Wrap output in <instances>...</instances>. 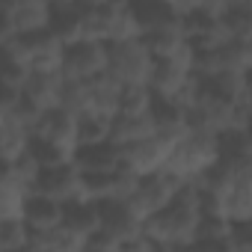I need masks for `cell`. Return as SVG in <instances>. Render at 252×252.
I'll return each instance as SVG.
<instances>
[{
  "label": "cell",
  "instance_id": "cell-16",
  "mask_svg": "<svg viewBox=\"0 0 252 252\" xmlns=\"http://www.w3.org/2000/svg\"><path fill=\"white\" fill-rule=\"evenodd\" d=\"M143 45L149 48L152 57H169L175 51H181L187 42V33H184V24L181 18L178 21H169V24H160V27H152L143 33Z\"/></svg>",
  "mask_w": 252,
  "mask_h": 252
},
{
  "label": "cell",
  "instance_id": "cell-27",
  "mask_svg": "<svg viewBox=\"0 0 252 252\" xmlns=\"http://www.w3.org/2000/svg\"><path fill=\"white\" fill-rule=\"evenodd\" d=\"M155 104V92L149 86H122L119 92V113H146Z\"/></svg>",
  "mask_w": 252,
  "mask_h": 252
},
{
  "label": "cell",
  "instance_id": "cell-9",
  "mask_svg": "<svg viewBox=\"0 0 252 252\" xmlns=\"http://www.w3.org/2000/svg\"><path fill=\"white\" fill-rule=\"evenodd\" d=\"M101 205V228L119 237V243L131 240L143 231V217L131 208L128 199H104Z\"/></svg>",
  "mask_w": 252,
  "mask_h": 252
},
{
  "label": "cell",
  "instance_id": "cell-23",
  "mask_svg": "<svg viewBox=\"0 0 252 252\" xmlns=\"http://www.w3.org/2000/svg\"><path fill=\"white\" fill-rule=\"evenodd\" d=\"M30 74V65L15 54V48L6 42V45H0V86H6V89H21L24 77Z\"/></svg>",
  "mask_w": 252,
  "mask_h": 252
},
{
  "label": "cell",
  "instance_id": "cell-19",
  "mask_svg": "<svg viewBox=\"0 0 252 252\" xmlns=\"http://www.w3.org/2000/svg\"><path fill=\"white\" fill-rule=\"evenodd\" d=\"M128 39H143V24H140L134 6H131V3L110 6V18H107V45H113V42H128Z\"/></svg>",
  "mask_w": 252,
  "mask_h": 252
},
{
  "label": "cell",
  "instance_id": "cell-3",
  "mask_svg": "<svg viewBox=\"0 0 252 252\" xmlns=\"http://www.w3.org/2000/svg\"><path fill=\"white\" fill-rule=\"evenodd\" d=\"M155 57L143 45V39L113 42L107 45V74L119 86H149Z\"/></svg>",
  "mask_w": 252,
  "mask_h": 252
},
{
  "label": "cell",
  "instance_id": "cell-15",
  "mask_svg": "<svg viewBox=\"0 0 252 252\" xmlns=\"http://www.w3.org/2000/svg\"><path fill=\"white\" fill-rule=\"evenodd\" d=\"M21 220L27 222L30 231H48V228H54V225L63 222V202H54L48 196L30 193L27 202H24Z\"/></svg>",
  "mask_w": 252,
  "mask_h": 252
},
{
  "label": "cell",
  "instance_id": "cell-12",
  "mask_svg": "<svg viewBox=\"0 0 252 252\" xmlns=\"http://www.w3.org/2000/svg\"><path fill=\"white\" fill-rule=\"evenodd\" d=\"M36 137H45L51 143H60L65 149H77V116L71 110L54 107L48 113H42L39 125L33 128Z\"/></svg>",
  "mask_w": 252,
  "mask_h": 252
},
{
  "label": "cell",
  "instance_id": "cell-28",
  "mask_svg": "<svg viewBox=\"0 0 252 252\" xmlns=\"http://www.w3.org/2000/svg\"><path fill=\"white\" fill-rule=\"evenodd\" d=\"M12 36H15V27H12V21H9L6 9L0 6V45H6V42H9Z\"/></svg>",
  "mask_w": 252,
  "mask_h": 252
},
{
  "label": "cell",
  "instance_id": "cell-18",
  "mask_svg": "<svg viewBox=\"0 0 252 252\" xmlns=\"http://www.w3.org/2000/svg\"><path fill=\"white\" fill-rule=\"evenodd\" d=\"M119 92H122V86L107 71L98 74V77H92L89 80V113L113 119L119 113Z\"/></svg>",
  "mask_w": 252,
  "mask_h": 252
},
{
  "label": "cell",
  "instance_id": "cell-24",
  "mask_svg": "<svg viewBox=\"0 0 252 252\" xmlns=\"http://www.w3.org/2000/svg\"><path fill=\"white\" fill-rule=\"evenodd\" d=\"M57 107L71 110L74 116L89 113V80H71V77H63Z\"/></svg>",
  "mask_w": 252,
  "mask_h": 252
},
{
  "label": "cell",
  "instance_id": "cell-22",
  "mask_svg": "<svg viewBox=\"0 0 252 252\" xmlns=\"http://www.w3.org/2000/svg\"><path fill=\"white\" fill-rule=\"evenodd\" d=\"M27 152H30V155H33V160H36V163L45 169V166L71 163L77 149H65V146H60V143H51V140H45V137H36V134H30Z\"/></svg>",
  "mask_w": 252,
  "mask_h": 252
},
{
  "label": "cell",
  "instance_id": "cell-13",
  "mask_svg": "<svg viewBox=\"0 0 252 252\" xmlns=\"http://www.w3.org/2000/svg\"><path fill=\"white\" fill-rule=\"evenodd\" d=\"M152 134H155L152 110H146V113H116L110 119V143H116L119 149L131 146L137 140H146Z\"/></svg>",
  "mask_w": 252,
  "mask_h": 252
},
{
  "label": "cell",
  "instance_id": "cell-8",
  "mask_svg": "<svg viewBox=\"0 0 252 252\" xmlns=\"http://www.w3.org/2000/svg\"><path fill=\"white\" fill-rule=\"evenodd\" d=\"M104 71H107V45L104 42L83 39V42H74V45H68L63 51V65H60L63 77L92 80V77H98Z\"/></svg>",
  "mask_w": 252,
  "mask_h": 252
},
{
  "label": "cell",
  "instance_id": "cell-29",
  "mask_svg": "<svg viewBox=\"0 0 252 252\" xmlns=\"http://www.w3.org/2000/svg\"><path fill=\"white\" fill-rule=\"evenodd\" d=\"M3 119H6V110H3V107H0V125H3Z\"/></svg>",
  "mask_w": 252,
  "mask_h": 252
},
{
  "label": "cell",
  "instance_id": "cell-25",
  "mask_svg": "<svg viewBox=\"0 0 252 252\" xmlns=\"http://www.w3.org/2000/svg\"><path fill=\"white\" fill-rule=\"evenodd\" d=\"M110 140V119L95 116V113H83L77 116V149L80 146H95Z\"/></svg>",
  "mask_w": 252,
  "mask_h": 252
},
{
  "label": "cell",
  "instance_id": "cell-2",
  "mask_svg": "<svg viewBox=\"0 0 252 252\" xmlns=\"http://www.w3.org/2000/svg\"><path fill=\"white\" fill-rule=\"evenodd\" d=\"M217 160H220V140L211 137V134L187 131L172 146L166 172H172L181 184H199Z\"/></svg>",
  "mask_w": 252,
  "mask_h": 252
},
{
  "label": "cell",
  "instance_id": "cell-7",
  "mask_svg": "<svg viewBox=\"0 0 252 252\" xmlns=\"http://www.w3.org/2000/svg\"><path fill=\"white\" fill-rule=\"evenodd\" d=\"M30 193L48 196V199L65 205V202L83 199V175H80L74 160L71 163H60V166H45V169H39Z\"/></svg>",
  "mask_w": 252,
  "mask_h": 252
},
{
  "label": "cell",
  "instance_id": "cell-1",
  "mask_svg": "<svg viewBox=\"0 0 252 252\" xmlns=\"http://www.w3.org/2000/svg\"><path fill=\"white\" fill-rule=\"evenodd\" d=\"M202 225L199 193L196 184H181L175 199L143 220V234L155 243V249H193Z\"/></svg>",
  "mask_w": 252,
  "mask_h": 252
},
{
  "label": "cell",
  "instance_id": "cell-14",
  "mask_svg": "<svg viewBox=\"0 0 252 252\" xmlns=\"http://www.w3.org/2000/svg\"><path fill=\"white\" fill-rule=\"evenodd\" d=\"M74 163L80 172H113L116 166H122V149L110 140L95 146H80L74 152Z\"/></svg>",
  "mask_w": 252,
  "mask_h": 252
},
{
  "label": "cell",
  "instance_id": "cell-21",
  "mask_svg": "<svg viewBox=\"0 0 252 252\" xmlns=\"http://www.w3.org/2000/svg\"><path fill=\"white\" fill-rule=\"evenodd\" d=\"M220 15V24L225 30V39H243L252 42V3H228Z\"/></svg>",
  "mask_w": 252,
  "mask_h": 252
},
{
  "label": "cell",
  "instance_id": "cell-10",
  "mask_svg": "<svg viewBox=\"0 0 252 252\" xmlns=\"http://www.w3.org/2000/svg\"><path fill=\"white\" fill-rule=\"evenodd\" d=\"M6 9L15 33H33V30H48L51 21V0H0Z\"/></svg>",
  "mask_w": 252,
  "mask_h": 252
},
{
  "label": "cell",
  "instance_id": "cell-11",
  "mask_svg": "<svg viewBox=\"0 0 252 252\" xmlns=\"http://www.w3.org/2000/svg\"><path fill=\"white\" fill-rule=\"evenodd\" d=\"M60 86H63V74H54V71H30L21 83V98L27 104H33L36 110L48 113L57 107L60 101Z\"/></svg>",
  "mask_w": 252,
  "mask_h": 252
},
{
  "label": "cell",
  "instance_id": "cell-4",
  "mask_svg": "<svg viewBox=\"0 0 252 252\" xmlns=\"http://www.w3.org/2000/svg\"><path fill=\"white\" fill-rule=\"evenodd\" d=\"M190 77H193V48L184 45L169 57H155L149 89L155 92V98H172Z\"/></svg>",
  "mask_w": 252,
  "mask_h": 252
},
{
  "label": "cell",
  "instance_id": "cell-20",
  "mask_svg": "<svg viewBox=\"0 0 252 252\" xmlns=\"http://www.w3.org/2000/svg\"><path fill=\"white\" fill-rule=\"evenodd\" d=\"M27 143H30V131L6 113L3 125H0V166H9L18 155H24Z\"/></svg>",
  "mask_w": 252,
  "mask_h": 252
},
{
  "label": "cell",
  "instance_id": "cell-17",
  "mask_svg": "<svg viewBox=\"0 0 252 252\" xmlns=\"http://www.w3.org/2000/svg\"><path fill=\"white\" fill-rule=\"evenodd\" d=\"M63 225L71 228L74 234H80L83 240L101 225V205L92 199H74L63 205Z\"/></svg>",
  "mask_w": 252,
  "mask_h": 252
},
{
  "label": "cell",
  "instance_id": "cell-5",
  "mask_svg": "<svg viewBox=\"0 0 252 252\" xmlns=\"http://www.w3.org/2000/svg\"><path fill=\"white\" fill-rule=\"evenodd\" d=\"M172 146H175V140H169L163 134H152L146 140H137V143H131V146L122 149V166H128L140 178L143 175H152V172H160L169 163Z\"/></svg>",
  "mask_w": 252,
  "mask_h": 252
},
{
  "label": "cell",
  "instance_id": "cell-26",
  "mask_svg": "<svg viewBox=\"0 0 252 252\" xmlns=\"http://www.w3.org/2000/svg\"><path fill=\"white\" fill-rule=\"evenodd\" d=\"M27 237H30V228H27V222L21 217L0 220V252L27 249Z\"/></svg>",
  "mask_w": 252,
  "mask_h": 252
},
{
  "label": "cell",
  "instance_id": "cell-6",
  "mask_svg": "<svg viewBox=\"0 0 252 252\" xmlns=\"http://www.w3.org/2000/svg\"><path fill=\"white\" fill-rule=\"evenodd\" d=\"M181 190V181L172 175V172H166V169H160V172H152V175H143L140 178V184H137V190L131 193V208L146 220V217H152V214H158V211H163L172 199H175V193Z\"/></svg>",
  "mask_w": 252,
  "mask_h": 252
}]
</instances>
